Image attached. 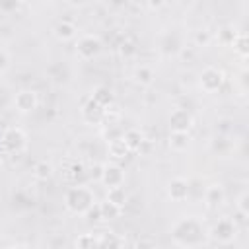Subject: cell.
<instances>
[{
    "label": "cell",
    "instance_id": "5",
    "mask_svg": "<svg viewBox=\"0 0 249 249\" xmlns=\"http://www.w3.org/2000/svg\"><path fill=\"white\" fill-rule=\"evenodd\" d=\"M222 84H224V74L218 68L208 66V68L202 70V74H200V88L204 91L214 93V91H218L222 88Z\"/></svg>",
    "mask_w": 249,
    "mask_h": 249
},
{
    "label": "cell",
    "instance_id": "1",
    "mask_svg": "<svg viewBox=\"0 0 249 249\" xmlns=\"http://www.w3.org/2000/svg\"><path fill=\"white\" fill-rule=\"evenodd\" d=\"M171 235L175 239L177 245H183V247H196V245H202L204 239H206V231H204V226L195 220V218H181L173 230H171Z\"/></svg>",
    "mask_w": 249,
    "mask_h": 249
},
{
    "label": "cell",
    "instance_id": "29",
    "mask_svg": "<svg viewBox=\"0 0 249 249\" xmlns=\"http://www.w3.org/2000/svg\"><path fill=\"white\" fill-rule=\"evenodd\" d=\"M208 41H210V33H208L206 29H200V31H196V35H195V43H196V45H202V47H206V45H208Z\"/></svg>",
    "mask_w": 249,
    "mask_h": 249
},
{
    "label": "cell",
    "instance_id": "31",
    "mask_svg": "<svg viewBox=\"0 0 249 249\" xmlns=\"http://www.w3.org/2000/svg\"><path fill=\"white\" fill-rule=\"evenodd\" d=\"M233 37H235V33H233L231 29H228V27L220 31V39H222V43H230V45H231V41H233Z\"/></svg>",
    "mask_w": 249,
    "mask_h": 249
},
{
    "label": "cell",
    "instance_id": "10",
    "mask_svg": "<svg viewBox=\"0 0 249 249\" xmlns=\"http://www.w3.org/2000/svg\"><path fill=\"white\" fill-rule=\"evenodd\" d=\"M82 115H84V119H86L88 123H91V124H99V123L103 121V117H105V107L99 105L97 101L89 99V101L84 105Z\"/></svg>",
    "mask_w": 249,
    "mask_h": 249
},
{
    "label": "cell",
    "instance_id": "35",
    "mask_svg": "<svg viewBox=\"0 0 249 249\" xmlns=\"http://www.w3.org/2000/svg\"><path fill=\"white\" fill-rule=\"evenodd\" d=\"M68 2H70L72 6H84V4L88 2V0H68Z\"/></svg>",
    "mask_w": 249,
    "mask_h": 249
},
{
    "label": "cell",
    "instance_id": "26",
    "mask_svg": "<svg viewBox=\"0 0 249 249\" xmlns=\"http://www.w3.org/2000/svg\"><path fill=\"white\" fill-rule=\"evenodd\" d=\"M231 45H233V49L241 54V56H247V37L243 35V33H235V37H233V41H231Z\"/></svg>",
    "mask_w": 249,
    "mask_h": 249
},
{
    "label": "cell",
    "instance_id": "9",
    "mask_svg": "<svg viewBox=\"0 0 249 249\" xmlns=\"http://www.w3.org/2000/svg\"><path fill=\"white\" fill-rule=\"evenodd\" d=\"M107 187H117V185H123L124 181V171L123 167L115 165V163H109L105 167H101V177H99Z\"/></svg>",
    "mask_w": 249,
    "mask_h": 249
},
{
    "label": "cell",
    "instance_id": "21",
    "mask_svg": "<svg viewBox=\"0 0 249 249\" xmlns=\"http://www.w3.org/2000/svg\"><path fill=\"white\" fill-rule=\"evenodd\" d=\"M33 175H35L37 179H41V181H47V179L53 175L51 163H47V161H37L35 167H33Z\"/></svg>",
    "mask_w": 249,
    "mask_h": 249
},
{
    "label": "cell",
    "instance_id": "6",
    "mask_svg": "<svg viewBox=\"0 0 249 249\" xmlns=\"http://www.w3.org/2000/svg\"><path fill=\"white\" fill-rule=\"evenodd\" d=\"M99 51H101V41H99L97 37H93V35H84V37H80L78 43H76V53H78L82 58H86V60L97 56Z\"/></svg>",
    "mask_w": 249,
    "mask_h": 249
},
{
    "label": "cell",
    "instance_id": "34",
    "mask_svg": "<svg viewBox=\"0 0 249 249\" xmlns=\"http://www.w3.org/2000/svg\"><path fill=\"white\" fill-rule=\"evenodd\" d=\"M146 2H148L150 8H160V6H163V0H146Z\"/></svg>",
    "mask_w": 249,
    "mask_h": 249
},
{
    "label": "cell",
    "instance_id": "23",
    "mask_svg": "<svg viewBox=\"0 0 249 249\" xmlns=\"http://www.w3.org/2000/svg\"><path fill=\"white\" fill-rule=\"evenodd\" d=\"M97 241H99V247H121V245H124V239H121V237H117L115 233H103L101 237H97Z\"/></svg>",
    "mask_w": 249,
    "mask_h": 249
},
{
    "label": "cell",
    "instance_id": "32",
    "mask_svg": "<svg viewBox=\"0 0 249 249\" xmlns=\"http://www.w3.org/2000/svg\"><path fill=\"white\" fill-rule=\"evenodd\" d=\"M8 66H10V56H8V53H6V51H2V49H0V72H4Z\"/></svg>",
    "mask_w": 249,
    "mask_h": 249
},
{
    "label": "cell",
    "instance_id": "13",
    "mask_svg": "<svg viewBox=\"0 0 249 249\" xmlns=\"http://www.w3.org/2000/svg\"><path fill=\"white\" fill-rule=\"evenodd\" d=\"M121 138L124 140L128 152H138L140 144L144 142V134H142L138 128H128V130H124V132L121 134Z\"/></svg>",
    "mask_w": 249,
    "mask_h": 249
},
{
    "label": "cell",
    "instance_id": "16",
    "mask_svg": "<svg viewBox=\"0 0 249 249\" xmlns=\"http://www.w3.org/2000/svg\"><path fill=\"white\" fill-rule=\"evenodd\" d=\"M189 140H191V138H189V132L173 130V132L169 134V148L175 150V152H183V150H187Z\"/></svg>",
    "mask_w": 249,
    "mask_h": 249
},
{
    "label": "cell",
    "instance_id": "15",
    "mask_svg": "<svg viewBox=\"0 0 249 249\" xmlns=\"http://www.w3.org/2000/svg\"><path fill=\"white\" fill-rule=\"evenodd\" d=\"M161 47H163V53L171 54V53H179L183 43H181V37L175 33V31H169L163 35V41H161Z\"/></svg>",
    "mask_w": 249,
    "mask_h": 249
},
{
    "label": "cell",
    "instance_id": "24",
    "mask_svg": "<svg viewBox=\"0 0 249 249\" xmlns=\"http://www.w3.org/2000/svg\"><path fill=\"white\" fill-rule=\"evenodd\" d=\"M230 148H231V142L228 140L226 134H218V136L214 138V142H212V150L218 152V154H226Z\"/></svg>",
    "mask_w": 249,
    "mask_h": 249
},
{
    "label": "cell",
    "instance_id": "36",
    "mask_svg": "<svg viewBox=\"0 0 249 249\" xmlns=\"http://www.w3.org/2000/svg\"><path fill=\"white\" fill-rule=\"evenodd\" d=\"M126 0H113V4H117V6H121V4H124Z\"/></svg>",
    "mask_w": 249,
    "mask_h": 249
},
{
    "label": "cell",
    "instance_id": "2",
    "mask_svg": "<svg viewBox=\"0 0 249 249\" xmlns=\"http://www.w3.org/2000/svg\"><path fill=\"white\" fill-rule=\"evenodd\" d=\"M64 202H66V208L74 214H84L95 200H93V193L84 187V185H76L72 189L66 191V196H64Z\"/></svg>",
    "mask_w": 249,
    "mask_h": 249
},
{
    "label": "cell",
    "instance_id": "4",
    "mask_svg": "<svg viewBox=\"0 0 249 249\" xmlns=\"http://www.w3.org/2000/svg\"><path fill=\"white\" fill-rule=\"evenodd\" d=\"M235 231H237V226H235V220H230V218H224L220 220L212 230H210V237L216 239L218 243H230L233 237H235Z\"/></svg>",
    "mask_w": 249,
    "mask_h": 249
},
{
    "label": "cell",
    "instance_id": "8",
    "mask_svg": "<svg viewBox=\"0 0 249 249\" xmlns=\"http://www.w3.org/2000/svg\"><path fill=\"white\" fill-rule=\"evenodd\" d=\"M14 107H16L19 113H29V111H33V109L37 107V95H35V91H31V89H21V91H18L16 97H14Z\"/></svg>",
    "mask_w": 249,
    "mask_h": 249
},
{
    "label": "cell",
    "instance_id": "19",
    "mask_svg": "<svg viewBox=\"0 0 249 249\" xmlns=\"http://www.w3.org/2000/svg\"><path fill=\"white\" fill-rule=\"evenodd\" d=\"M107 200L123 208V206L126 204V193H124L123 185H117V187H109V191H107Z\"/></svg>",
    "mask_w": 249,
    "mask_h": 249
},
{
    "label": "cell",
    "instance_id": "20",
    "mask_svg": "<svg viewBox=\"0 0 249 249\" xmlns=\"http://www.w3.org/2000/svg\"><path fill=\"white\" fill-rule=\"evenodd\" d=\"M99 208H101V220H115V218L121 216V210H123L121 206H117V204H113L109 200L101 202Z\"/></svg>",
    "mask_w": 249,
    "mask_h": 249
},
{
    "label": "cell",
    "instance_id": "12",
    "mask_svg": "<svg viewBox=\"0 0 249 249\" xmlns=\"http://www.w3.org/2000/svg\"><path fill=\"white\" fill-rule=\"evenodd\" d=\"M226 195H224V189L220 185H210L206 191H204V202L206 206L210 208H218L222 202H224Z\"/></svg>",
    "mask_w": 249,
    "mask_h": 249
},
{
    "label": "cell",
    "instance_id": "38",
    "mask_svg": "<svg viewBox=\"0 0 249 249\" xmlns=\"http://www.w3.org/2000/svg\"><path fill=\"white\" fill-rule=\"evenodd\" d=\"M0 152H2V150H0Z\"/></svg>",
    "mask_w": 249,
    "mask_h": 249
},
{
    "label": "cell",
    "instance_id": "37",
    "mask_svg": "<svg viewBox=\"0 0 249 249\" xmlns=\"http://www.w3.org/2000/svg\"><path fill=\"white\" fill-rule=\"evenodd\" d=\"M19 2H21V4H27V2H31V0H19Z\"/></svg>",
    "mask_w": 249,
    "mask_h": 249
},
{
    "label": "cell",
    "instance_id": "22",
    "mask_svg": "<svg viewBox=\"0 0 249 249\" xmlns=\"http://www.w3.org/2000/svg\"><path fill=\"white\" fill-rule=\"evenodd\" d=\"M134 78H136L138 84L148 86V84H152V80H154V72H152V68H148V66H140V68H136Z\"/></svg>",
    "mask_w": 249,
    "mask_h": 249
},
{
    "label": "cell",
    "instance_id": "17",
    "mask_svg": "<svg viewBox=\"0 0 249 249\" xmlns=\"http://www.w3.org/2000/svg\"><path fill=\"white\" fill-rule=\"evenodd\" d=\"M91 99L97 101V103L103 105V107H109V105L113 103V91H111L109 88H105V86H99V88L93 89Z\"/></svg>",
    "mask_w": 249,
    "mask_h": 249
},
{
    "label": "cell",
    "instance_id": "30",
    "mask_svg": "<svg viewBox=\"0 0 249 249\" xmlns=\"http://www.w3.org/2000/svg\"><path fill=\"white\" fill-rule=\"evenodd\" d=\"M18 4H19V0H0V8L4 12H14L18 8Z\"/></svg>",
    "mask_w": 249,
    "mask_h": 249
},
{
    "label": "cell",
    "instance_id": "25",
    "mask_svg": "<svg viewBox=\"0 0 249 249\" xmlns=\"http://www.w3.org/2000/svg\"><path fill=\"white\" fill-rule=\"evenodd\" d=\"M76 247H82V249H89V247H99V241L93 233H84L76 239Z\"/></svg>",
    "mask_w": 249,
    "mask_h": 249
},
{
    "label": "cell",
    "instance_id": "14",
    "mask_svg": "<svg viewBox=\"0 0 249 249\" xmlns=\"http://www.w3.org/2000/svg\"><path fill=\"white\" fill-rule=\"evenodd\" d=\"M54 37L56 39H60V41H70V39H74L76 37V25L72 23V21H58L56 25H54Z\"/></svg>",
    "mask_w": 249,
    "mask_h": 249
},
{
    "label": "cell",
    "instance_id": "3",
    "mask_svg": "<svg viewBox=\"0 0 249 249\" xmlns=\"http://www.w3.org/2000/svg\"><path fill=\"white\" fill-rule=\"evenodd\" d=\"M25 134L21 128L18 126H8L4 132H2V138H0V150L6 152V154H21L25 150Z\"/></svg>",
    "mask_w": 249,
    "mask_h": 249
},
{
    "label": "cell",
    "instance_id": "33",
    "mask_svg": "<svg viewBox=\"0 0 249 249\" xmlns=\"http://www.w3.org/2000/svg\"><path fill=\"white\" fill-rule=\"evenodd\" d=\"M134 51H136V49H134L132 43H123V45H121V53H123V54H132Z\"/></svg>",
    "mask_w": 249,
    "mask_h": 249
},
{
    "label": "cell",
    "instance_id": "27",
    "mask_svg": "<svg viewBox=\"0 0 249 249\" xmlns=\"http://www.w3.org/2000/svg\"><path fill=\"white\" fill-rule=\"evenodd\" d=\"M84 216H86V220L91 224V222H99L101 220V208H99V204L97 202H93L86 212H84Z\"/></svg>",
    "mask_w": 249,
    "mask_h": 249
},
{
    "label": "cell",
    "instance_id": "18",
    "mask_svg": "<svg viewBox=\"0 0 249 249\" xmlns=\"http://www.w3.org/2000/svg\"><path fill=\"white\" fill-rule=\"evenodd\" d=\"M109 154H111L113 158H124V156H128L130 152H128L124 140H123L121 136H117V138H111V140H109Z\"/></svg>",
    "mask_w": 249,
    "mask_h": 249
},
{
    "label": "cell",
    "instance_id": "7",
    "mask_svg": "<svg viewBox=\"0 0 249 249\" xmlns=\"http://www.w3.org/2000/svg\"><path fill=\"white\" fill-rule=\"evenodd\" d=\"M193 115L187 109H175L169 115V126L171 130H179V132H189V128L193 126Z\"/></svg>",
    "mask_w": 249,
    "mask_h": 249
},
{
    "label": "cell",
    "instance_id": "28",
    "mask_svg": "<svg viewBox=\"0 0 249 249\" xmlns=\"http://www.w3.org/2000/svg\"><path fill=\"white\" fill-rule=\"evenodd\" d=\"M237 212L249 216V195H247V193H243V195L237 198Z\"/></svg>",
    "mask_w": 249,
    "mask_h": 249
},
{
    "label": "cell",
    "instance_id": "11",
    "mask_svg": "<svg viewBox=\"0 0 249 249\" xmlns=\"http://www.w3.org/2000/svg\"><path fill=\"white\" fill-rule=\"evenodd\" d=\"M167 195H169V198L175 200V202L185 200V198L189 196V183H187L185 179H181V177L171 179L169 185H167Z\"/></svg>",
    "mask_w": 249,
    "mask_h": 249
}]
</instances>
